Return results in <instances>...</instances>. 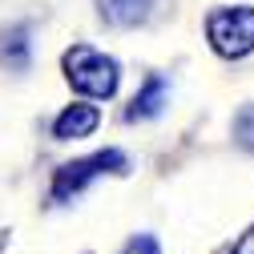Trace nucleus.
Wrapping results in <instances>:
<instances>
[{
  "mask_svg": "<svg viewBox=\"0 0 254 254\" xmlns=\"http://www.w3.org/2000/svg\"><path fill=\"white\" fill-rule=\"evenodd\" d=\"M61 69H65V81L81 93V97H93V101H109L117 85H121V65L93 49V45H73L65 49V57H61Z\"/></svg>",
  "mask_w": 254,
  "mask_h": 254,
  "instance_id": "obj_1",
  "label": "nucleus"
},
{
  "mask_svg": "<svg viewBox=\"0 0 254 254\" xmlns=\"http://www.w3.org/2000/svg\"><path fill=\"white\" fill-rule=\"evenodd\" d=\"M129 170V157L121 149H101V153H89V157H77V162H65L57 174H53V190L49 198L53 202H73L89 182H97L105 174H125Z\"/></svg>",
  "mask_w": 254,
  "mask_h": 254,
  "instance_id": "obj_2",
  "label": "nucleus"
},
{
  "mask_svg": "<svg viewBox=\"0 0 254 254\" xmlns=\"http://www.w3.org/2000/svg\"><path fill=\"white\" fill-rule=\"evenodd\" d=\"M206 37H210V49L226 61L250 57L254 53V8H246V4L214 8L206 16Z\"/></svg>",
  "mask_w": 254,
  "mask_h": 254,
  "instance_id": "obj_3",
  "label": "nucleus"
},
{
  "mask_svg": "<svg viewBox=\"0 0 254 254\" xmlns=\"http://www.w3.org/2000/svg\"><path fill=\"white\" fill-rule=\"evenodd\" d=\"M101 125V109L97 105H89V101H73V105H65L57 113V121H53V137L57 141H81V137H89L93 129Z\"/></svg>",
  "mask_w": 254,
  "mask_h": 254,
  "instance_id": "obj_4",
  "label": "nucleus"
},
{
  "mask_svg": "<svg viewBox=\"0 0 254 254\" xmlns=\"http://www.w3.org/2000/svg\"><path fill=\"white\" fill-rule=\"evenodd\" d=\"M166 105H170V85H166V77L149 73V77H145V85L133 93L129 109H125V121H149V117L162 113Z\"/></svg>",
  "mask_w": 254,
  "mask_h": 254,
  "instance_id": "obj_5",
  "label": "nucleus"
},
{
  "mask_svg": "<svg viewBox=\"0 0 254 254\" xmlns=\"http://www.w3.org/2000/svg\"><path fill=\"white\" fill-rule=\"evenodd\" d=\"M0 65L8 73H24L33 65V41H28V24H8L0 28Z\"/></svg>",
  "mask_w": 254,
  "mask_h": 254,
  "instance_id": "obj_6",
  "label": "nucleus"
},
{
  "mask_svg": "<svg viewBox=\"0 0 254 254\" xmlns=\"http://www.w3.org/2000/svg\"><path fill=\"white\" fill-rule=\"evenodd\" d=\"M97 12L113 28H137V24L149 20L153 0H97Z\"/></svg>",
  "mask_w": 254,
  "mask_h": 254,
  "instance_id": "obj_7",
  "label": "nucleus"
},
{
  "mask_svg": "<svg viewBox=\"0 0 254 254\" xmlns=\"http://www.w3.org/2000/svg\"><path fill=\"white\" fill-rule=\"evenodd\" d=\"M230 129H234V141H238L246 153H254V101L234 113V125H230Z\"/></svg>",
  "mask_w": 254,
  "mask_h": 254,
  "instance_id": "obj_8",
  "label": "nucleus"
},
{
  "mask_svg": "<svg viewBox=\"0 0 254 254\" xmlns=\"http://www.w3.org/2000/svg\"><path fill=\"white\" fill-rule=\"evenodd\" d=\"M121 254H162V246H157L153 234H137V238H129L121 246Z\"/></svg>",
  "mask_w": 254,
  "mask_h": 254,
  "instance_id": "obj_9",
  "label": "nucleus"
},
{
  "mask_svg": "<svg viewBox=\"0 0 254 254\" xmlns=\"http://www.w3.org/2000/svg\"><path fill=\"white\" fill-rule=\"evenodd\" d=\"M226 254H254V226H250L246 234H238V242H234Z\"/></svg>",
  "mask_w": 254,
  "mask_h": 254,
  "instance_id": "obj_10",
  "label": "nucleus"
}]
</instances>
